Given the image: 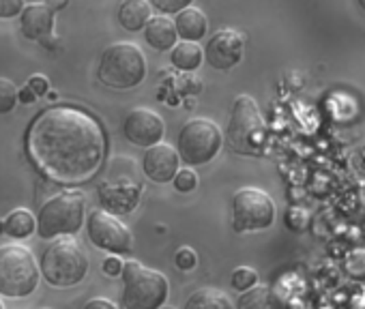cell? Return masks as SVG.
<instances>
[{"label": "cell", "mask_w": 365, "mask_h": 309, "mask_svg": "<svg viewBox=\"0 0 365 309\" xmlns=\"http://www.w3.org/2000/svg\"><path fill=\"white\" fill-rule=\"evenodd\" d=\"M29 152L35 166L58 183H84L103 164L101 125L78 108L56 105L41 112L29 129Z\"/></svg>", "instance_id": "6da1fadb"}, {"label": "cell", "mask_w": 365, "mask_h": 309, "mask_svg": "<svg viewBox=\"0 0 365 309\" xmlns=\"http://www.w3.org/2000/svg\"><path fill=\"white\" fill-rule=\"evenodd\" d=\"M97 194L108 215H129L142 196V181L138 177L135 164L127 157H116L110 164L106 179L99 183Z\"/></svg>", "instance_id": "7a4b0ae2"}, {"label": "cell", "mask_w": 365, "mask_h": 309, "mask_svg": "<svg viewBox=\"0 0 365 309\" xmlns=\"http://www.w3.org/2000/svg\"><path fill=\"white\" fill-rule=\"evenodd\" d=\"M228 144L241 154H260L267 142V125L258 103L250 95H239L232 103L226 131Z\"/></svg>", "instance_id": "3957f363"}, {"label": "cell", "mask_w": 365, "mask_h": 309, "mask_svg": "<svg viewBox=\"0 0 365 309\" xmlns=\"http://www.w3.org/2000/svg\"><path fill=\"white\" fill-rule=\"evenodd\" d=\"M50 286L56 288H71L80 283L88 273V258L84 249L71 241L69 236L56 239L41 258V271H39Z\"/></svg>", "instance_id": "277c9868"}, {"label": "cell", "mask_w": 365, "mask_h": 309, "mask_svg": "<svg viewBox=\"0 0 365 309\" xmlns=\"http://www.w3.org/2000/svg\"><path fill=\"white\" fill-rule=\"evenodd\" d=\"M39 268L33 251L24 245L0 247V294L24 298L37 290Z\"/></svg>", "instance_id": "5b68a950"}, {"label": "cell", "mask_w": 365, "mask_h": 309, "mask_svg": "<svg viewBox=\"0 0 365 309\" xmlns=\"http://www.w3.org/2000/svg\"><path fill=\"white\" fill-rule=\"evenodd\" d=\"M99 80L116 90H129L146 78V58L133 43H112L99 61Z\"/></svg>", "instance_id": "8992f818"}, {"label": "cell", "mask_w": 365, "mask_h": 309, "mask_svg": "<svg viewBox=\"0 0 365 309\" xmlns=\"http://www.w3.org/2000/svg\"><path fill=\"white\" fill-rule=\"evenodd\" d=\"M123 307L125 309H159L168 298V279L159 271H150L131 260L123 264Z\"/></svg>", "instance_id": "52a82bcc"}, {"label": "cell", "mask_w": 365, "mask_h": 309, "mask_svg": "<svg viewBox=\"0 0 365 309\" xmlns=\"http://www.w3.org/2000/svg\"><path fill=\"white\" fill-rule=\"evenodd\" d=\"M86 200L80 192H65L48 200L37 217V232L41 239H58L76 234L84 224Z\"/></svg>", "instance_id": "ba28073f"}, {"label": "cell", "mask_w": 365, "mask_h": 309, "mask_svg": "<svg viewBox=\"0 0 365 309\" xmlns=\"http://www.w3.org/2000/svg\"><path fill=\"white\" fill-rule=\"evenodd\" d=\"M224 144L222 129L207 118L190 120L178 133V159L187 166H205L217 157Z\"/></svg>", "instance_id": "9c48e42d"}, {"label": "cell", "mask_w": 365, "mask_h": 309, "mask_svg": "<svg viewBox=\"0 0 365 309\" xmlns=\"http://www.w3.org/2000/svg\"><path fill=\"white\" fill-rule=\"evenodd\" d=\"M275 221V202L256 187H245L232 198V226L237 232H258Z\"/></svg>", "instance_id": "30bf717a"}, {"label": "cell", "mask_w": 365, "mask_h": 309, "mask_svg": "<svg viewBox=\"0 0 365 309\" xmlns=\"http://www.w3.org/2000/svg\"><path fill=\"white\" fill-rule=\"evenodd\" d=\"M88 239L93 241L95 247L116 253V256H125L131 253L133 249V234L131 230L120 224L116 217L108 215L106 211H95L88 217Z\"/></svg>", "instance_id": "8fae6325"}, {"label": "cell", "mask_w": 365, "mask_h": 309, "mask_svg": "<svg viewBox=\"0 0 365 309\" xmlns=\"http://www.w3.org/2000/svg\"><path fill=\"white\" fill-rule=\"evenodd\" d=\"M163 118L148 110V108H135L127 114L125 122H123V133L125 137L135 144V146H142V148H150V146H157L161 144V137H163Z\"/></svg>", "instance_id": "7c38bea8"}, {"label": "cell", "mask_w": 365, "mask_h": 309, "mask_svg": "<svg viewBox=\"0 0 365 309\" xmlns=\"http://www.w3.org/2000/svg\"><path fill=\"white\" fill-rule=\"evenodd\" d=\"M245 41L237 31H220L209 39V46L205 50L207 63L217 71H230L243 61Z\"/></svg>", "instance_id": "4fadbf2b"}, {"label": "cell", "mask_w": 365, "mask_h": 309, "mask_svg": "<svg viewBox=\"0 0 365 309\" xmlns=\"http://www.w3.org/2000/svg\"><path fill=\"white\" fill-rule=\"evenodd\" d=\"M178 152L168 144L150 146L142 159V170L153 183H170L178 172Z\"/></svg>", "instance_id": "5bb4252c"}, {"label": "cell", "mask_w": 365, "mask_h": 309, "mask_svg": "<svg viewBox=\"0 0 365 309\" xmlns=\"http://www.w3.org/2000/svg\"><path fill=\"white\" fill-rule=\"evenodd\" d=\"M20 31L31 41H41L52 35L54 28V14L48 5H26L20 14Z\"/></svg>", "instance_id": "9a60e30c"}, {"label": "cell", "mask_w": 365, "mask_h": 309, "mask_svg": "<svg viewBox=\"0 0 365 309\" xmlns=\"http://www.w3.org/2000/svg\"><path fill=\"white\" fill-rule=\"evenodd\" d=\"M174 28H176V37L185 39L187 43H196L207 35L209 20H207L202 9L190 5L187 9H182L180 14H176Z\"/></svg>", "instance_id": "2e32d148"}, {"label": "cell", "mask_w": 365, "mask_h": 309, "mask_svg": "<svg viewBox=\"0 0 365 309\" xmlns=\"http://www.w3.org/2000/svg\"><path fill=\"white\" fill-rule=\"evenodd\" d=\"M144 37H146V43L150 48H155L157 52H168L176 46V28H174V22L170 18H150L146 28H144Z\"/></svg>", "instance_id": "e0dca14e"}, {"label": "cell", "mask_w": 365, "mask_h": 309, "mask_svg": "<svg viewBox=\"0 0 365 309\" xmlns=\"http://www.w3.org/2000/svg\"><path fill=\"white\" fill-rule=\"evenodd\" d=\"M150 3H146V0H127V3H123L118 7V24L125 28V31H131V33H138L142 28H146L148 20L153 18L150 16Z\"/></svg>", "instance_id": "ac0fdd59"}, {"label": "cell", "mask_w": 365, "mask_h": 309, "mask_svg": "<svg viewBox=\"0 0 365 309\" xmlns=\"http://www.w3.org/2000/svg\"><path fill=\"white\" fill-rule=\"evenodd\" d=\"M237 307L239 309H286V303L273 288L254 286L252 290L241 294Z\"/></svg>", "instance_id": "d6986e66"}, {"label": "cell", "mask_w": 365, "mask_h": 309, "mask_svg": "<svg viewBox=\"0 0 365 309\" xmlns=\"http://www.w3.org/2000/svg\"><path fill=\"white\" fill-rule=\"evenodd\" d=\"M37 221L31 211L18 209L7 219H0V234H7L11 239H26L35 232Z\"/></svg>", "instance_id": "ffe728a7"}, {"label": "cell", "mask_w": 365, "mask_h": 309, "mask_svg": "<svg viewBox=\"0 0 365 309\" xmlns=\"http://www.w3.org/2000/svg\"><path fill=\"white\" fill-rule=\"evenodd\" d=\"M172 65L180 71H196L202 61H205V50L198 43H176L172 48V56H170Z\"/></svg>", "instance_id": "44dd1931"}, {"label": "cell", "mask_w": 365, "mask_h": 309, "mask_svg": "<svg viewBox=\"0 0 365 309\" xmlns=\"http://www.w3.org/2000/svg\"><path fill=\"white\" fill-rule=\"evenodd\" d=\"M185 309H232V303L228 300V296L224 292L205 288L187 298Z\"/></svg>", "instance_id": "7402d4cb"}, {"label": "cell", "mask_w": 365, "mask_h": 309, "mask_svg": "<svg viewBox=\"0 0 365 309\" xmlns=\"http://www.w3.org/2000/svg\"><path fill=\"white\" fill-rule=\"evenodd\" d=\"M18 103V88L14 82L0 78V114H7Z\"/></svg>", "instance_id": "603a6c76"}, {"label": "cell", "mask_w": 365, "mask_h": 309, "mask_svg": "<svg viewBox=\"0 0 365 309\" xmlns=\"http://www.w3.org/2000/svg\"><path fill=\"white\" fill-rule=\"evenodd\" d=\"M256 281H258V273L254 268H250V266H239L232 273V286L237 290H241V292L252 290L256 286Z\"/></svg>", "instance_id": "cb8c5ba5"}, {"label": "cell", "mask_w": 365, "mask_h": 309, "mask_svg": "<svg viewBox=\"0 0 365 309\" xmlns=\"http://www.w3.org/2000/svg\"><path fill=\"white\" fill-rule=\"evenodd\" d=\"M174 187L176 192L180 194H190L198 187V177L192 168H185V170H178L176 177H174Z\"/></svg>", "instance_id": "d4e9b609"}, {"label": "cell", "mask_w": 365, "mask_h": 309, "mask_svg": "<svg viewBox=\"0 0 365 309\" xmlns=\"http://www.w3.org/2000/svg\"><path fill=\"white\" fill-rule=\"evenodd\" d=\"M196 262H198V256H196V251L190 249V247H180V249L176 251V256H174V264H176L180 271H192V268L196 266Z\"/></svg>", "instance_id": "484cf974"}, {"label": "cell", "mask_w": 365, "mask_h": 309, "mask_svg": "<svg viewBox=\"0 0 365 309\" xmlns=\"http://www.w3.org/2000/svg\"><path fill=\"white\" fill-rule=\"evenodd\" d=\"M192 3L190 0H153V5L161 14H180L182 9H187Z\"/></svg>", "instance_id": "4316f807"}, {"label": "cell", "mask_w": 365, "mask_h": 309, "mask_svg": "<svg viewBox=\"0 0 365 309\" xmlns=\"http://www.w3.org/2000/svg\"><path fill=\"white\" fill-rule=\"evenodd\" d=\"M24 11L22 0H0V20H11Z\"/></svg>", "instance_id": "83f0119b"}, {"label": "cell", "mask_w": 365, "mask_h": 309, "mask_svg": "<svg viewBox=\"0 0 365 309\" xmlns=\"http://www.w3.org/2000/svg\"><path fill=\"white\" fill-rule=\"evenodd\" d=\"M26 88H29L35 97H41V95H46V93L50 90V82H48L46 75H33V78L29 80Z\"/></svg>", "instance_id": "f1b7e54d"}, {"label": "cell", "mask_w": 365, "mask_h": 309, "mask_svg": "<svg viewBox=\"0 0 365 309\" xmlns=\"http://www.w3.org/2000/svg\"><path fill=\"white\" fill-rule=\"evenodd\" d=\"M348 271L354 275V277H365V262L361 260V251L352 253L350 260H348Z\"/></svg>", "instance_id": "f546056e"}, {"label": "cell", "mask_w": 365, "mask_h": 309, "mask_svg": "<svg viewBox=\"0 0 365 309\" xmlns=\"http://www.w3.org/2000/svg\"><path fill=\"white\" fill-rule=\"evenodd\" d=\"M103 273L108 277H118L123 273V260L120 258H106L103 262Z\"/></svg>", "instance_id": "4dcf8cb0"}, {"label": "cell", "mask_w": 365, "mask_h": 309, "mask_svg": "<svg viewBox=\"0 0 365 309\" xmlns=\"http://www.w3.org/2000/svg\"><path fill=\"white\" fill-rule=\"evenodd\" d=\"M84 309H116V305L108 298H93L84 305Z\"/></svg>", "instance_id": "1f68e13d"}, {"label": "cell", "mask_w": 365, "mask_h": 309, "mask_svg": "<svg viewBox=\"0 0 365 309\" xmlns=\"http://www.w3.org/2000/svg\"><path fill=\"white\" fill-rule=\"evenodd\" d=\"M35 99H37V97H35L29 88H24V90L20 93V101H22V103H31V101H35Z\"/></svg>", "instance_id": "d6a6232c"}, {"label": "cell", "mask_w": 365, "mask_h": 309, "mask_svg": "<svg viewBox=\"0 0 365 309\" xmlns=\"http://www.w3.org/2000/svg\"><path fill=\"white\" fill-rule=\"evenodd\" d=\"M359 5H361V9H365V0H359Z\"/></svg>", "instance_id": "836d02e7"}, {"label": "cell", "mask_w": 365, "mask_h": 309, "mask_svg": "<svg viewBox=\"0 0 365 309\" xmlns=\"http://www.w3.org/2000/svg\"><path fill=\"white\" fill-rule=\"evenodd\" d=\"M0 309H5V305H3V300H0Z\"/></svg>", "instance_id": "e575fe53"}, {"label": "cell", "mask_w": 365, "mask_h": 309, "mask_svg": "<svg viewBox=\"0 0 365 309\" xmlns=\"http://www.w3.org/2000/svg\"><path fill=\"white\" fill-rule=\"evenodd\" d=\"M159 309H172V307H159Z\"/></svg>", "instance_id": "d590c367"}]
</instances>
